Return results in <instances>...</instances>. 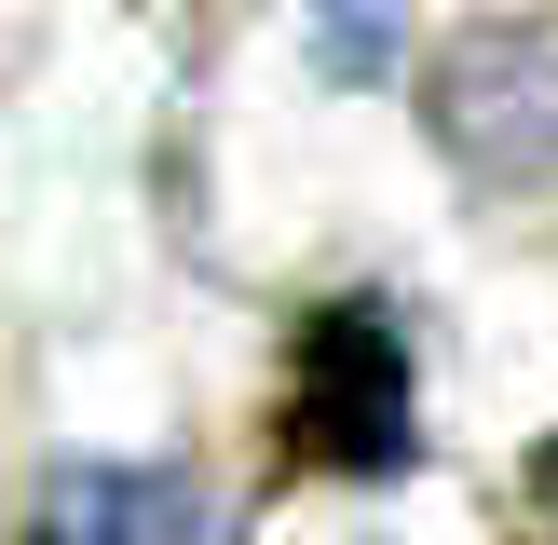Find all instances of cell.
I'll list each match as a JSON object with an SVG mask.
<instances>
[{"instance_id": "cell-4", "label": "cell", "mask_w": 558, "mask_h": 545, "mask_svg": "<svg viewBox=\"0 0 558 545\" xmlns=\"http://www.w3.org/2000/svg\"><path fill=\"white\" fill-rule=\"evenodd\" d=\"M300 14H314V55H327L341 82H381L396 41H409V0H300Z\"/></svg>"}, {"instance_id": "cell-1", "label": "cell", "mask_w": 558, "mask_h": 545, "mask_svg": "<svg viewBox=\"0 0 558 545\" xmlns=\"http://www.w3.org/2000/svg\"><path fill=\"white\" fill-rule=\"evenodd\" d=\"M287 463H314V477H409L423 463V368H409V327L381 314V300H327V314H300L287 341Z\"/></svg>"}, {"instance_id": "cell-2", "label": "cell", "mask_w": 558, "mask_h": 545, "mask_svg": "<svg viewBox=\"0 0 558 545\" xmlns=\"http://www.w3.org/2000/svg\"><path fill=\"white\" fill-rule=\"evenodd\" d=\"M423 123L477 191H558V14L450 27L423 69Z\"/></svg>"}, {"instance_id": "cell-3", "label": "cell", "mask_w": 558, "mask_h": 545, "mask_svg": "<svg viewBox=\"0 0 558 545\" xmlns=\"http://www.w3.org/2000/svg\"><path fill=\"white\" fill-rule=\"evenodd\" d=\"M14 545H218V505L178 463H123V450H69L41 463Z\"/></svg>"}, {"instance_id": "cell-5", "label": "cell", "mask_w": 558, "mask_h": 545, "mask_svg": "<svg viewBox=\"0 0 558 545\" xmlns=\"http://www.w3.org/2000/svg\"><path fill=\"white\" fill-rule=\"evenodd\" d=\"M532 518H545V545H558V450H532Z\"/></svg>"}]
</instances>
